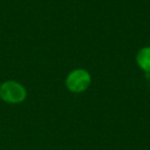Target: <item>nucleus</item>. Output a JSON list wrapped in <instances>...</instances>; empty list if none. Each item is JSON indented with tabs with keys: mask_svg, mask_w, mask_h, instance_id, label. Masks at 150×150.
I'll return each instance as SVG.
<instances>
[{
	"mask_svg": "<svg viewBox=\"0 0 150 150\" xmlns=\"http://www.w3.org/2000/svg\"><path fill=\"white\" fill-rule=\"evenodd\" d=\"M137 64L146 73H150V46L143 47L138 52L136 57Z\"/></svg>",
	"mask_w": 150,
	"mask_h": 150,
	"instance_id": "3",
	"label": "nucleus"
},
{
	"mask_svg": "<svg viewBox=\"0 0 150 150\" xmlns=\"http://www.w3.org/2000/svg\"><path fill=\"white\" fill-rule=\"evenodd\" d=\"M92 77L91 74L84 69H75L69 73L66 78V86L70 92L79 94L88 90Z\"/></svg>",
	"mask_w": 150,
	"mask_h": 150,
	"instance_id": "2",
	"label": "nucleus"
},
{
	"mask_svg": "<svg viewBox=\"0 0 150 150\" xmlns=\"http://www.w3.org/2000/svg\"><path fill=\"white\" fill-rule=\"evenodd\" d=\"M27 98L25 86L15 80H6L0 86V99L8 104H20Z\"/></svg>",
	"mask_w": 150,
	"mask_h": 150,
	"instance_id": "1",
	"label": "nucleus"
}]
</instances>
